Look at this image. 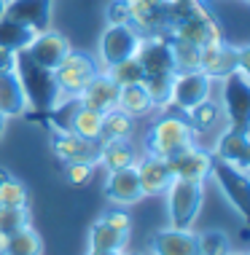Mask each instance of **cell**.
I'll list each match as a JSON object with an SVG mask.
<instances>
[{
  "label": "cell",
  "mask_w": 250,
  "mask_h": 255,
  "mask_svg": "<svg viewBox=\"0 0 250 255\" xmlns=\"http://www.w3.org/2000/svg\"><path fill=\"white\" fill-rule=\"evenodd\" d=\"M194 142H197V132L191 129L186 116H159L145 134V150L164 161H170L172 156H178Z\"/></svg>",
  "instance_id": "6da1fadb"
},
{
  "label": "cell",
  "mask_w": 250,
  "mask_h": 255,
  "mask_svg": "<svg viewBox=\"0 0 250 255\" xmlns=\"http://www.w3.org/2000/svg\"><path fill=\"white\" fill-rule=\"evenodd\" d=\"M100 73V65L92 54L86 51H70L65 59L51 70L54 84H57L59 100H78L81 92L92 84V78Z\"/></svg>",
  "instance_id": "7a4b0ae2"
},
{
  "label": "cell",
  "mask_w": 250,
  "mask_h": 255,
  "mask_svg": "<svg viewBox=\"0 0 250 255\" xmlns=\"http://www.w3.org/2000/svg\"><path fill=\"white\" fill-rule=\"evenodd\" d=\"M164 196H167V220H170V226L172 229H191L205 202V183L172 180L170 188L164 191Z\"/></svg>",
  "instance_id": "3957f363"
},
{
  "label": "cell",
  "mask_w": 250,
  "mask_h": 255,
  "mask_svg": "<svg viewBox=\"0 0 250 255\" xmlns=\"http://www.w3.org/2000/svg\"><path fill=\"white\" fill-rule=\"evenodd\" d=\"M143 43V35L132 24H108L97 43V65L100 70H110L113 65H121L132 57H137Z\"/></svg>",
  "instance_id": "277c9868"
},
{
  "label": "cell",
  "mask_w": 250,
  "mask_h": 255,
  "mask_svg": "<svg viewBox=\"0 0 250 255\" xmlns=\"http://www.w3.org/2000/svg\"><path fill=\"white\" fill-rule=\"evenodd\" d=\"M248 57H250L248 46H229L224 40V43L199 49L197 70H202L210 81H224L232 73H245L248 75Z\"/></svg>",
  "instance_id": "5b68a950"
},
{
  "label": "cell",
  "mask_w": 250,
  "mask_h": 255,
  "mask_svg": "<svg viewBox=\"0 0 250 255\" xmlns=\"http://www.w3.org/2000/svg\"><path fill=\"white\" fill-rule=\"evenodd\" d=\"M213 97V81L202 70H183L172 75V89H170V108L189 113L199 102Z\"/></svg>",
  "instance_id": "8992f818"
},
{
  "label": "cell",
  "mask_w": 250,
  "mask_h": 255,
  "mask_svg": "<svg viewBox=\"0 0 250 255\" xmlns=\"http://www.w3.org/2000/svg\"><path fill=\"white\" fill-rule=\"evenodd\" d=\"M70 51H73V46H70V40H67V35L51 27V30H46V32H38V35L27 43V49L22 54L32 62V65L43 67V70H54Z\"/></svg>",
  "instance_id": "52a82bcc"
},
{
  "label": "cell",
  "mask_w": 250,
  "mask_h": 255,
  "mask_svg": "<svg viewBox=\"0 0 250 255\" xmlns=\"http://www.w3.org/2000/svg\"><path fill=\"white\" fill-rule=\"evenodd\" d=\"M224 84V113H226V127L234 129H248V116H250V78L245 73H232Z\"/></svg>",
  "instance_id": "ba28073f"
},
{
  "label": "cell",
  "mask_w": 250,
  "mask_h": 255,
  "mask_svg": "<svg viewBox=\"0 0 250 255\" xmlns=\"http://www.w3.org/2000/svg\"><path fill=\"white\" fill-rule=\"evenodd\" d=\"M210 177L218 183V188L224 191L226 202L237 210V215L245 220L248 218V196H250V185H248V172H240L234 167H229L224 161H213Z\"/></svg>",
  "instance_id": "9c48e42d"
},
{
  "label": "cell",
  "mask_w": 250,
  "mask_h": 255,
  "mask_svg": "<svg viewBox=\"0 0 250 255\" xmlns=\"http://www.w3.org/2000/svg\"><path fill=\"white\" fill-rule=\"evenodd\" d=\"M215 161H224L229 167L248 172L250 169V140H248V129H234L226 127L215 140V148L210 150Z\"/></svg>",
  "instance_id": "30bf717a"
},
{
  "label": "cell",
  "mask_w": 250,
  "mask_h": 255,
  "mask_svg": "<svg viewBox=\"0 0 250 255\" xmlns=\"http://www.w3.org/2000/svg\"><path fill=\"white\" fill-rule=\"evenodd\" d=\"M213 153L205 148H199L197 142L189 145L186 150H180L178 156H172L170 161V169H172V177L175 180H191V183H205L213 172Z\"/></svg>",
  "instance_id": "8fae6325"
},
{
  "label": "cell",
  "mask_w": 250,
  "mask_h": 255,
  "mask_svg": "<svg viewBox=\"0 0 250 255\" xmlns=\"http://www.w3.org/2000/svg\"><path fill=\"white\" fill-rule=\"evenodd\" d=\"M51 11H54V0H8L5 19L19 22L38 35V32L51 30Z\"/></svg>",
  "instance_id": "7c38bea8"
},
{
  "label": "cell",
  "mask_w": 250,
  "mask_h": 255,
  "mask_svg": "<svg viewBox=\"0 0 250 255\" xmlns=\"http://www.w3.org/2000/svg\"><path fill=\"white\" fill-rule=\"evenodd\" d=\"M51 150L59 161L70 164V161H92L97 164V153H100V142L83 140V137L73 134L70 129H51Z\"/></svg>",
  "instance_id": "4fadbf2b"
},
{
  "label": "cell",
  "mask_w": 250,
  "mask_h": 255,
  "mask_svg": "<svg viewBox=\"0 0 250 255\" xmlns=\"http://www.w3.org/2000/svg\"><path fill=\"white\" fill-rule=\"evenodd\" d=\"M135 172H137V183H140L143 196H164V191L175 180L170 164L151 153L140 156V161L135 164Z\"/></svg>",
  "instance_id": "5bb4252c"
},
{
  "label": "cell",
  "mask_w": 250,
  "mask_h": 255,
  "mask_svg": "<svg viewBox=\"0 0 250 255\" xmlns=\"http://www.w3.org/2000/svg\"><path fill=\"white\" fill-rule=\"evenodd\" d=\"M78 102L83 108L97 110V113H110V110L119 108V84L105 70H100L92 78V84L81 92Z\"/></svg>",
  "instance_id": "9a60e30c"
},
{
  "label": "cell",
  "mask_w": 250,
  "mask_h": 255,
  "mask_svg": "<svg viewBox=\"0 0 250 255\" xmlns=\"http://www.w3.org/2000/svg\"><path fill=\"white\" fill-rule=\"evenodd\" d=\"M105 196L110 199V204L116 207H132L143 199L140 183H137V172L135 167H124L108 172L105 180Z\"/></svg>",
  "instance_id": "2e32d148"
},
{
  "label": "cell",
  "mask_w": 250,
  "mask_h": 255,
  "mask_svg": "<svg viewBox=\"0 0 250 255\" xmlns=\"http://www.w3.org/2000/svg\"><path fill=\"white\" fill-rule=\"evenodd\" d=\"M151 255H197V234L191 229H159L151 242Z\"/></svg>",
  "instance_id": "e0dca14e"
},
{
  "label": "cell",
  "mask_w": 250,
  "mask_h": 255,
  "mask_svg": "<svg viewBox=\"0 0 250 255\" xmlns=\"http://www.w3.org/2000/svg\"><path fill=\"white\" fill-rule=\"evenodd\" d=\"M27 110H30V105H27L24 89H22V81H19L16 70L0 73V116H5V119H19Z\"/></svg>",
  "instance_id": "ac0fdd59"
},
{
  "label": "cell",
  "mask_w": 250,
  "mask_h": 255,
  "mask_svg": "<svg viewBox=\"0 0 250 255\" xmlns=\"http://www.w3.org/2000/svg\"><path fill=\"white\" fill-rule=\"evenodd\" d=\"M140 161V153L132 145V140H113V142H100V153H97V167L113 172L124 167H135Z\"/></svg>",
  "instance_id": "d6986e66"
},
{
  "label": "cell",
  "mask_w": 250,
  "mask_h": 255,
  "mask_svg": "<svg viewBox=\"0 0 250 255\" xmlns=\"http://www.w3.org/2000/svg\"><path fill=\"white\" fill-rule=\"evenodd\" d=\"M100 127H102V113H97L92 108H83L78 100H75V108L67 116V124L59 129H70L73 134L83 137V140L100 142Z\"/></svg>",
  "instance_id": "ffe728a7"
},
{
  "label": "cell",
  "mask_w": 250,
  "mask_h": 255,
  "mask_svg": "<svg viewBox=\"0 0 250 255\" xmlns=\"http://www.w3.org/2000/svg\"><path fill=\"white\" fill-rule=\"evenodd\" d=\"M119 110H124L127 116H132L137 121L156 113V105L151 102L143 84H127V86H119Z\"/></svg>",
  "instance_id": "44dd1931"
},
{
  "label": "cell",
  "mask_w": 250,
  "mask_h": 255,
  "mask_svg": "<svg viewBox=\"0 0 250 255\" xmlns=\"http://www.w3.org/2000/svg\"><path fill=\"white\" fill-rule=\"evenodd\" d=\"M186 119H189L191 129L194 132H213V129L218 127H226V113H224V105H221L218 100L207 97L205 102H199L197 108H191L189 113H186Z\"/></svg>",
  "instance_id": "7402d4cb"
},
{
  "label": "cell",
  "mask_w": 250,
  "mask_h": 255,
  "mask_svg": "<svg viewBox=\"0 0 250 255\" xmlns=\"http://www.w3.org/2000/svg\"><path fill=\"white\" fill-rule=\"evenodd\" d=\"M129 242V234H121L116 229L105 226L102 220H94L89 229V250H102V253H124Z\"/></svg>",
  "instance_id": "603a6c76"
},
{
  "label": "cell",
  "mask_w": 250,
  "mask_h": 255,
  "mask_svg": "<svg viewBox=\"0 0 250 255\" xmlns=\"http://www.w3.org/2000/svg\"><path fill=\"white\" fill-rule=\"evenodd\" d=\"M135 134V119L127 116L124 110H110L102 113V127H100V142H113V140H132Z\"/></svg>",
  "instance_id": "cb8c5ba5"
},
{
  "label": "cell",
  "mask_w": 250,
  "mask_h": 255,
  "mask_svg": "<svg viewBox=\"0 0 250 255\" xmlns=\"http://www.w3.org/2000/svg\"><path fill=\"white\" fill-rule=\"evenodd\" d=\"M40 253H43V239H40V234L30 223L5 237L3 255H40Z\"/></svg>",
  "instance_id": "d4e9b609"
},
{
  "label": "cell",
  "mask_w": 250,
  "mask_h": 255,
  "mask_svg": "<svg viewBox=\"0 0 250 255\" xmlns=\"http://www.w3.org/2000/svg\"><path fill=\"white\" fill-rule=\"evenodd\" d=\"M32 38H35V32H30L19 22H11V19H5V16L0 19V46H3V49H8L13 54H22Z\"/></svg>",
  "instance_id": "484cf974"
},
{
  "label": "cell",
  "mask_w": 250,
  "mask_h": 255,
  "mask_svg": "<svg viewBox=\"0 0 250 255\" xmlns=\"http://www.w3.org/2000/svg\"><path fill=\"white\" fill-rule=\"evenodd\" d=\"M0 207H19V210H27L24 183H19L16 177L5 175L3 169H0Z\"/></svg>",
  "instance_id": "4316f807"
},
{
  "label": "cell",
  "mask_w": 250,
  "mask_h": 255,
  "mask_svg": "<svg viewBox=\"0 0 250 255\" xmlns=\"http://www.w3.org/2000/svg\"><path fill=\"white\" fill-rule=\"evenodd\" d=\"M167 43H170V51H172V62H175V70L183 73V70H197L199 65V49L194 43H186L180 38H170L167 35Z\"/></svg>",
  "instance_id": "83f0119b"
},
{
  "label": "cell",
  "mask_w": 250,
  "mask_h": 255,
  "mask_svg": "<svg viewBox=\"0 0 250 255\" xmlns=\"http://www.w3.org/2000/svg\"><path fill=\"white\" fill-rule=\"evenodd\" d=\"M232 253V242L224 231L210 229L197 234V255H229Z\"/></svg>",
  "instance_id": "f1b7e54d"
},
{
  "label": "cell",
  "mask_w": 250,
  "mask_h": 255,
  "mask_svg": "<svg viewBox=\"0 0 250 255\" xmlns=\"http://www.w3.org/2000/svg\"><path fill=\"white\" fill-rule=\"evenodd\" d=\"M105 73H108L119 86L140 84V81H143V70H140V62H137V57H132V59H127V62H121V65H113V67H110V70H105Z\"/></svg>",
  "instance_id": "f546056e"
},
{
  "label": "cell",
  "mask_w": 250,
  "mask_h": 255,
  "mask_svg": "<svg viewBox=\"0 0 250 255\" xmlns=\"http://www.w3.org/2000/svg\"><path fill=\"white\" fill-rule=\"evenodd\" d=\"M27 223H30L27 210H19V207H0V234L8 237V234L24 229Z\"/></svg>",
  "instance_id": "4dcf8cb0"
},
{
  "label": "cell",
  "mask_w": 250,
  "mask_h": 255,
  "mask_svg": "<svg viewBox=\"0 0 250 255\" xmlns=\"http://www.w3.org/2000/svg\"><path fill=\"white\" fill-rule=\"evenodd\" d=\"M94 169H97V164L92 161H70V164H65V180L70 185H86L94 177Z\"/></svg>",
  "instance_id": "1f68e13d"
},
{
  "label": "cell",
  "mask_w": 250,
  "mask_h": 255,
  "mask_svg": "<svg viewBox=\"0 0 250 255\" xmlns=\"http://www.w3.org/2000/svg\"><path fill=\"white\" fill-rule=\"evenodd\" d=\"M100 220L105 226H110V229H116V231H121V234H129L132 231V215L127 212V207H110V210H105L100 215Z\"/></svg>",
  "instance_id": "d6a6232c"
},
{
  "label": "cell",
  "mask_w": 250,
  "mask_h": 255,
  "mask_svg": "<svg viewBox=\"0 0 250 255\" xmlns=\"http://www.w3.org/2000/svg\"><path fill=\"white\" fill-rule=\"evenodd\" d=\"M105 22L108 24H129V8L124 0H110L105 8Z\"/></svg>",
  "instance_id": "836d02e7"
},
{
  "label": "cell",
  "mask_w": 250,
  "mask_h": 255,
  "mask_svg": "<svg viewBox=\"0 0 250 255\" xmlns=\"http://www.w3.org/2000/svg\"><path fill=\"white\" fill-rule=\"evenodd\" d=\"M11 70H16V54L0 46V73H11Z\"/></svg>",
  "instance_id": "e575fe53"
},
{
  "label": "cell",
  "mask_w": 250,
  "mask_h": 255,
  "mask_svg": "<svg viewBox=\"0 0 250 255\" xmlns=\"http://www.w3.org/2000/svg\"><path fill=\"white\" fill-rule=\"evenodd\" d=\"M5 8H8V0H0V19L5 16Z\"/></svg>",
  "instance_id": "d590c367"
},
{
  "label": "cell",
  "mask_w": 250,
  "mask_h": 255,
  "mask_svg": "<svg viewBox=\"0 0 250 255\" xmlns=\"http://www.w3.org/2000/svg\"><path fill=\"white\" fill-rule=\"evenodd\" d=\"M86 255H121V253H102V250H89Z\"/></svg>",
  "instance_id": "8d00e7d4"
},
{
  "label": "cell",
  "mask_w": 250,
  "mask_h": 255,
  "mask_svg": "<svg viewBox=\"0 0 250 255\" xmlns=\"http://www.w3.org/2000/svg\"><path fill=\"white\" fill-rule=\"evenodd\" d=\"M5 121H8V119H5V116H0V137H3V132H5Z\"/></svg>",
  "instance_id": "74e56055"
},
{
  "label": "cell",
  "mask_w": 250,
  "mask_h": 255,
  "mask_svg": "<svg viewBox=\"0 0 250 255\" xmlns=\"http://www.w3.org/2000/svg\"><path fill=\"white\" fill-rule=\"evenodd\" d=\"M229 255H248V253H245V250H240V253H234V250H232V253H229Z\"/></svg>",
  "instance_id": "f35d334b"
},
{
  "label": "cell",
  "mask_w": 250,
  "mask_h": 255,
  "mask_svg": "<svg viewBox=\"0 0 250 255\" xmlns=\"http://www.w3.org/2000/svg\"><path fill=\"white\" fill-rule=\"evenodd\" d=\"M121 255H127V253H121ZM129 255H140V253H129Z\"/></svg>",
  "instance_id": "ab89813d"
},
{
  "label": "cell",
  "mask_w": 250,
  "mask_h": 255,
  "mask_svg": "<svg viewBox=\"0 0 250 255\" xmlns=\"http://www.w3.org/2000/svg\"><path fill=\"white\" fill-rule=\"evenodd\" d=\"M191 3H205V0H191Z\"/></svg>",
  "instance_id": "60d3db41"
},
{
  "label": "cell",
  "mask_w": 250,
  "mask_h": 255,
  "mask_svg": "<svg viewBox=\"0 0 250 255\" xmlns=\"http://www.w3.org/2000/svg\"><path fill=\"white\" fill-rule=\"evenodd\" d=\"M245 3H248V0H245Z\"/></svg>",
  "instance_id": "b9f144b4"
}]
</instances>
